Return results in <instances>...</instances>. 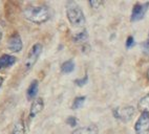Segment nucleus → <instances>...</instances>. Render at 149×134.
Masks as SVG:
<instances>
[{
	"label": "nucleus",
	"instance_id": "obj_1",
	"mask_svg": "<svg viewBox=\"0 0 149 134\" xmlns=\"http://www.w3.org/2000/svg\"><path fill=\"white\" fill-rule=\"evenodd\" d=\"M23 16L29 21L36 23V24H42L44 22L48 21L51 18V12L47 6H29L24 8Z\"/></svg>",
	"mask_w": 149,
	"mask_h": 134
},
{
	"label": "nucleus",
	"instance_id": "obj_2",
	"mask_svg": "<svg viewBox=\"0 0 149 134\" xmlns=\"http://www.w3.org/2000/svg\"><path fill=\"white\" fill-rule=\"evenodd\" d=\"M66 16L69 23L74 26H83L86 19L82 8L74 1H68L66 3Z\"/></svg>",
	"mask_w": 149,
	"mask_h": 134
},
{
	"label": "nucleus",
	"instance_id": "obj_3",
	"mask_svg": "<svg viewBox=\"0 0 149 134\" xmlns=\"http://www.w3.org/2000/svg\"><path fill=\"white\" fill-rule=\"evenodd\" d=\"M43 46L41 43H35L32 46V48L29 49V54L26 56V59L24 61V70L29 71L34 67V65L36 64V62L38 61V58L40 57L41 52H42Z\"/></svg>",
	"mask_w": 149,
	"mask_h": 134
},
{
	"label": "nucleus",
	"instance_id": "obj_4",
	"mask_svg": "<svg viewBox=\"0 0 149 134\" xmlns=\"http://www.w3.org/2000/svg\"><path fill=\"white\" fill-rule=\"evenodd\" d=\"M112 113H113V116L117 119L123 122V123H127L134 115L136 109H134L133 106H123V107L115 108Z\"/></svg>",
	"mask_w": 149,
	"mask_h": 134
},
{
	"label": "nucleus",
	"instance_id": "obj_5",
	"mask_svg": "<svg viewBox=\"0 0 149 134\" xmlns=\"http://www.w3.org/2000/svg\"><path fill=\"white\" fill-rule=\"evenodd\" d=\"M148 10H149L148 1H145V2H136V4L132 8V11H131L130 21L138 22L140 20H142L145 17Z\"/></svg>",
	"mask_w": 149,
	"mask_h": 134
},
{
	"label": "nucleus",
	"instance_id": "obj_6",
	"mask_svg": "<svg viewBox=\"0 0 149 134\" xmlns=\"http://www.w3.org/2000/svg\"><path fill=\"white\" fill-rule=\"evenodd\" d=\"M136 134H149V113L142 112L134 124Z\"/></svg>",
	"mask_w": 149,
	"mask_h": 134
},
{
	"label": "nucleus",
	"instance_id": "obj_7",
	"mask_svg": "<svg viewBox=\"0 0 149 134\" xmlns=\"http://www.w3.org/2000/svg\"><path fill=\"white\" fill-rule=\"evenodd\" d=\"M6 47L11 52H19L21 51L22 47H23V44H22L21 37L19 36V34L15 32L14 35H12L11 37L8 38V44H6Z\"/></svg>",
	"mask_w": 149,
	"mask_h": 134
},
{
	"label": "nucleus",
	"instance_id": "obj_8",
	"mask_svg": "<svg viewBox=\"0 0 149 134\" xmlns=\"http://www.w3.org/2000/svg\"><path fill=\"white\" fill-rule=\"evenodd\" d=\"M43 108H44L43 99L38 97V99H34V102L32 103V106H31V109H29V117L34 118L35 116L38 115L42 111Z\"/></svg>",
	"mask_w": 149,
	"mask_h": 134
},
{
	"label": "nucleus",
	"instance_id": "obj_9",
	"mask_svg": "<svg viewBox=\"0 0 149 134\" xmlns=\"http://www.w3.org/2000/svg\"><path fill=\"white\" fill-rule=\"evenodd\" d=\"M72 134H99V128L97 125H87L85 127H81L72 131Z\"/></svg>",
	"mask_w": 149,
	"mask_h": 134
},
{
	"label": "nucleus",
	"instance_id": "obj_10",
	"mask_svg": "<svg viewBox=\"0 0 149 134\" xmlns=\"http://www.w3.org/2000/svg\"><path fill=\"white\" fill-rule=\"evenodd\" d=\"M16 63V58L11 55H2L0 56V70L6 69L8 67L13 66Z\"/></svg>",
	"mask_w": 149,
	"mask_h": 134
},
{
	"label": "nucleus",
	"instance_id": "obj_11",
	"mask_svg": "<svg viewBox=\"0 0 149 134\" xmlns=\"http://www.w3.org/2000/svg\"><path fill=\"white\" fill-rule=\"evenodd\" d=\"M38 89H39V83H38L37 80H34L31 83V85L29 86V88H27V91H26L27 99H29V101L34 99L38 93Z\"/></svg>",
	"mask_w": 149,
	"mask_h": 134
},
{
	"label": "nucleus",
	"instance_id": "obj_12",
	"mask_svg": "<svg viewBox=\"0 0 149 134\" xmlns=\"http://www.w3.org/2000/svg\"><path fill=\"white\" fill-rule=\"evenodd\" d=\"M138 108L142 112L149 113V93L144 95L138 103Z\"/></svg>",
	"mask_w": 149,
	"mask_h": 134
},
{
	"label": "nucleus",
	"instance_id": "obj_13",
	"mask_svg": "<svg viewBox=\"0 0 149 134\" xmlns=\"http://www.w3.org/2000/svg\"><path fill=\"white\" fill-rule=\"evenodd\" d=\"M74 69V60H67L61 65V73H72Z\"/></svg>",
	"mask_w": 149,
	"mask_h": 134
},
{
	"label": "nucleus",
	"instance_id": "obj_14",
	"mask_svg": "<svg viewBox=\"0 0 149 134\" xmlns=\"http://www.w3.org/2000/svg\"><path fill=\"white\" fill-rule=\"evenodd\" d=\"M87 38H88L87 30H84L81 32H78L77 35H74V37H72V40H74V43H83L87 40Z\"/></svg>",
	"mask_w": 149,
	"mask_h": 134
},
{
	"label": "nucleus",
	"instance_id": "obj_15",
	"mask_svg": "<svg viewBox=\"0 0 149 134\" xmlns=\"http://www.w3.org/2000/svg\"><path fill=\"white\" fill-rule=\"evenodd\" d=\"M24 133H25V126H24L23 121L20 119V121H18L16 123L12 134H24Z\"/></svg>",
	"mask_w": 149,
	"mask_h": 134
},
{
	"label": "nucleus",
	"instance_id": "obj_16",
	"mask_svg": "<svg viewBox=\"0 0 149 134\" xmlns=\"http://www.w3.org/2000/svg\"><path fill=\"white\" fill-rule=\"evenodd\" d=\"M85 99H86V97H78L74 99V103L72 105V108L74 110H77L79 108H81L84 105L85 103Z\"/></svg>",
	"mask_w": 149,
	"mask_h": 134
},
{
	"label": "nucleus",
	"instance_id": "obj_17",
	"mask_svg": "<svg viewBox=\"0 0 149 134\" xmlns=\"http://www.w3.org/2000/svg\"><path fill=\"white\" fill-rule=\"evenodd\" d=\"M87 81H88V75H85L84 77H83V79H78V80H74V84H76L77 86H79V87H82V86L86 85Z\"/></svg>",
	"mask_w": 149,
	"mask_h": 134
},
{
	"label": "nucleus",
	"instance_id": "obj_18",
	"mask_svg": "<svg viewBox=\"0 0 149 134\" xmlns=\"http://www.w3.org/2000/svg\"><path fill=\"white\" fill-rule=\"evenodd\" d=\"M88 3H89V4L91 6V8H99L100 6L104 4V1H101V0H91V1H89Z\"/></svg>",
	"mask_w": 149,
	"mask_h": 134
},
{
	"label": "nucleus",
	"instance_id": "obj_19",
	"mask_svg": "<svg viewBox=\"0 0 149 134\" xmlns=\"http://www.w3.org/2000/svg\"><path fill=\"white\" fill-rule=\"evenodd\" d=\"M66 124L70 127H76L78 124V119L74 116H69V117L66 118Z\"/></svg>",
	"mask_w": 149,
	"mask_h": 134
},
{
	"label": "nucleus",
	"instance_id": "obj_20",
	"mask_svg": "<svg viewBox=\"0 0 149 134\" xmlns=\"http://www.w3.org/2000/svg\"><path fill=\"white\" fill-rule=\"evenodd\" d=\"M133 46H134V38L132 36H129L127 38V40H126V48L129 49L131 47H133Z\"/></svg>",
	"mask_w": 149,
	"mask_h": 134
},
{
	"label": "nucleus",
	"instance_id": "obj_21",
	"mask_svg": "<svg viewBox=\"0 0 149 134\" xmlns=\"http://www.w3.org/2000/svg\"><path fill=\"white\" fill-rule=\"evenodd\" d=\"M142 47H143L144 52H146V54H149V39H148V40L145 41V42L142 43Z\"/></svg>",
	"mask_w": 149,
	"mask_h": 134
},
{
	"label": "nucleus",
	"instance_id": "obj_22",
	"mask_svg": "<svg viewBox=\"0 0 149 134\" xmlns=\"http://www.w3.org/2000/svg\"><path fill=\"white\" fill-rule=\"evenodd\" d=\"M1 40H2V30H0V43H1Z\"/></svg>",
	"mask_w": 149,
	"mask_h": 134
},
{
	"label": "nucleus",
	"instance_id": "obj_23",
	"mask_svg": "<svg viewBox=\"0 0 149 134\" xmlns=\"http://www.w3.org/2000/svg\"><path fill=\"white\" fill-rule=\"evenodd\" d=\"M2 83H3V79L1 78V77H0V87L2 86Z\"/></svg>",
	"mask_w": 149,
	"mask_h": 134
},
{
	"label": "nucleus",
	"instance_id": "obj_24",
	"mask_svg": "<svg viewBox=\"0 0 149 134\" xmlns=\"http://www.w3.org/2000/svg\"><path fill=\"white\" fill-rule=\"evenodd\" d=\"M147 79H148V81H149V68H148V70H147Z\"/></svg>",
	"mask_w": 149,
	"mask_h": 134
},
{
	"label": "nucleus",
	"instance_id": "obj_25",
	"mask_svg": "<svg viewBox=\"0 0 149 134\" xmlns=\"http://www.w3.org/2000/svg\"><path fill=\"white\" fill-rule=\"evenodd\" d=\"M148 38H149V34H148Z\"/></svg>",
	"mask_w": 149,
	"mask_h": 134
}]
</instances>
